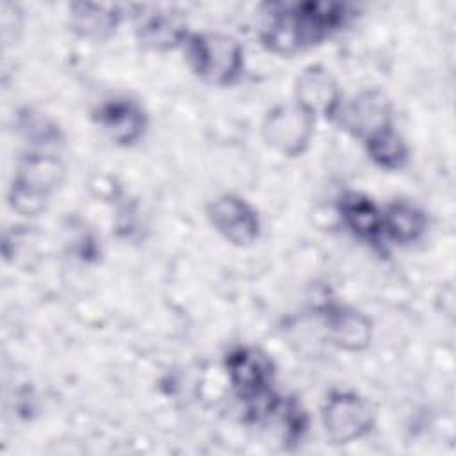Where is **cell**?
<instances>
[{"mask_svg":"<svg viewBox=\"0 0 456 456\" xmlns=\"http://www.w3.org/2000/svg\"><path fill=\"white\" fill-rule=\"evenodd\" d=\"M223 367L230 387L242 403L246 419L249 422L269 420L281 399L274 390L273 358L253 344H239L224 354Z\"/></svg>","mask_w":456,"mask_h":456,"instance_id":"obj_1","label":"cell"},{"mask_svg":"<svg viewBox=\"0 0 456 456\" xmlns=\"http://www.w3.org/2000/svg\"><path fill=\"white\" fill-rule=\"evenodd\" d=\"M64 178L66 166L57 151L27 148L18 160L7 191L11 210L23 217H37L48 208Z\"/></svg>","mask_w":456,"mask_h":456,"instance_id":"obj_2","label":"cell"},{"mask_svg":"<svg viewBox=\"0 0 456 456\" xmlns=\"http://www.w3.org/2000/svg\"><path fill=\"white\" fill-rule=\"evenodd\" d=\"M182 52L189 69L208 86L232 87L240 82L246 69L242 43L224 32H191Z\"/></svg>","mask_w":456,"mask_h":456,"instance_id":"obj_3","label":"cell"},{"mask_svg":"<svg viewBox=\"0 0 456 456\" xmlns=\"http://www.w3.org/2000/svg\"><path fill=\"white\" fill-rule=\"evenodd\" d=\"M260 14L258 39L267 52L292 57L319 45L299 2H267L260 5Z\"/></svg>","mask_w":456,"mask_h":456,"instance_id":"obj_4","label":"cell"},{"mask_svg":"<svg viewBox=\"0 0 456 456\" xmlns=\"http://www.w3.org/2000/svg\"><path fill=\"white\" fill-rule=\"evenodd\" d=\"M321 422L331 444L347 445L365 438L376 426L367 397L351 388H331L321 406Z\"/></svg>","mask_w":456,"mask_h":456,"instance_id":"obj_5","label":"cell"},{"mask_svg":"<svg viewBox=\"0 0 456 456\" xmlns=\"http://www.w3.org/2000/svg\"><path fill=\"white\" fill-rule=\"evenodd\" d=\"M91 118L102 134L119 148L139 144L150 126L144 105L126 93H116L98 102Z\"/></svg>","mask_w":456,"mask_h":456,"instance_id":"obj_6","label":"cell"},{"mask_svg":"<svg viewBox=\"0 0 456 456\" xmlns=\"http://www.w3.org/2000/svg\"><path fill=\"white\" fill-rule=\"evenodd\" d=\"M132 20L137 45L150 52L182 50L192 32L185 14L175 7L134 5Z\"/></svg>","mask_w":456,"mask_h":456,"instance_id":"obj_7","label":"cell"},{"mask_svg":"<svg viewBox=\"0 0 456 456\" xmlns=\"http://www.w3.org/2000/svg\"><path fill=\"white\" fill-rule=\"evenodd\" d=\"M315 119L301 110L294 102L271 107L262 123L265 144L287 159L305 155L315 135Z\"/></svg>","mask_w":456,"mask_h":456,"instance_id":"obj_8","label":"cell"},{"mask_svg":"<svg viewBox=\"0 0 456 456\" xmlns=\"http://www.w3.org/2000/svg\"><path fill=\"white\" fill-rule=\"evenodd\" d=\"M205 214L210 226L235 248H249L262 235V219L256 207L240 194H217L207 203Z\"/></svg>","mask_w":456,"mask_h":456,"instance_id":"obj_9","label":"cell"},{"mask_svg":"<svg viewBox=\"0 0 456 456\" xmlns=\"http://www.w3.org/2000/svg\"><path fill=\"white\" fill-rule=\"evenodd\" d=\"M315 121H337L344 93L337 77L319 62L305 66L294 80V100Z\"/></svg>","mask_w":456,"mask_h":456,"instance_id":"obj_10","label":"cell"},{"mask_svg":"<svg viewBox=\"0 0 456 456\" xmlns=\"http://www.w3.org/2000/svg\"><path fill=\"white\" fill-rule=\"evenodd\" d=\"M317 315L326 340L346 353L365 351L374 337V324L362 310L328 299L317 306Z\"/></svg>","mask_w":456,"mask_h":456,"instance_id":"obj_11","label":"cell"},{"mask_svg":"<svg viewBox=\"0 0 456 456\" xmlns=\"http://www.w3.org/2000/svg\"><path fill=\"white\" fill-rule=\"evenodd\" d=\"M337 123L347 135L363 142L370 135L394 126V107L385 91L367 87L344 100Z\"/></svg>","mask_w":456,"mask_h":456,"instance_id":"obj_12","label":"cell"},{"mask_svg":"<svg viewBox=\"0 0 456 456\" xmlns=\"http://www.w3.org/2000/svg\"><path fill=\"white\" fill-rule=\"evenodd\" d=\"M337 216L342 226L360 242L372 249L383 246L381 205L363 191L347 189L337 198Z\"/></svg>","mask_w":456,"mask_h":456,"instance_id":"obj_13","label":"cell"},{"mask_svg":"<svg viewBox=\"0 0 456 456\" xmlns=\"http://www.w3.org/2000/svg\"><path fill=\"white\" fill-rule=\"evenodd\" d=\"M126 18V7L119 4L73 2L68 5L69 30L86 41L103 43L110 39Z\"/></svg>","mask_w":456,"mask_h":456,"instance_id":"obj_14","label":"cell"},{"mask_svg":"<svg viewBox=\"0 0 456 456\" xmlns=\"http://www.w3.org/2000/svg\"><path fill=\"white\" fill-rule=\"evenodd\" d=\"M383 240L394 246H411L419 242L429 230L428 212L417 203L395 198L381 205Z\"/></svg>","mask_w":456,"mask_h":456,"instance_id":"obj_15","label":"cell"},{"mask_svg":"<svg viewBox=\"0 0 456 456\" xmlns=\"http://www.w3.org/2000/svg\"><path fill=\"white\" fill-rule=\"evenodd\" d=\"M367 159L381 171H401L410 160V146L395 126H388L362 142Z\"/></svg>","mask_w":456,"mask_h":456,"instance_id":"obj_16","label":"cell"},{"mask_svg":"<svg viewBox=\"0 0 456 456\" xmlns=\"http://www.w3.org/2000/svg\"><path fill=\"white\" fill-rule=\"evenodd\" d=\"M16 126L27 142L28 150L57 151L64 144V135L59 125L46 114L25 107L18 112Z\"/></svg>","mask_w":456,"mask_h":456,"instance_id":"obj_17","label":"cell"},{"mask_svg":"<svg viewBox=\"0 0 456 456\" xmlns=\"http://www.w3.org/2000/svg\"><path fill=\"white\" fill-rule=\"evenodd\" d=\"M273 419L280 426L281 442L285 447L297 445L303 440L305 433L308 431V424H310L306 410L303 408L301 401L294 395H289V397L281 395V399L269 420H273Z\"/></svg>","mask_w":456,"mask_h":456,"instance_id":"obj_18","label":"cell"}]
</instances>
